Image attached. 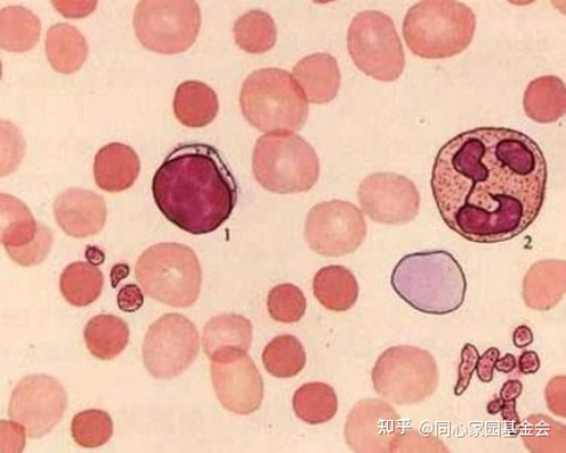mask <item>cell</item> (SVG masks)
I'll list each match as a JSON object with an SVG mask.
<instances>
[{"mask_svg": "<svg viewBox=\"0 0 566 453\" xmlns=\"http://www.w3.org/2000/svg\"><path fill=\"white\" fill-rule=\"evenodd\" d=\"M547 180L544 151L530 136L480 127L443 145L431 186L450 230L476 244H497L520 236L537 220Z\"/></svg>", "mask_w": 566, "mask_h": 453, "instance_id": "6da1fadb", "label": "cell"}, {"mask_svg": "<svg viewBox=\"0 0 566 453\" xmlns=\"http://www.w3.org/2000/svg\"><path fill=\"white\" fill-rule=\"evenodd\" d=\"M151 190L160 213L191 234L217 231L238 204L237 180L220 151L206 144H186L169 152Z\"/></svg>", "mask_w": 566, "mask_h": 453, "instance_id": "7a4b0ae2", "label": "cell"}, {"mask_svg": "<svg viewBox=\"0 0 566 453\" xmlns=\"http://www.w3.org/2000/svg\"><path fill=\"white\" fill-rule=\"evenodd\" d=\"M395 293L420 313L448 315L463 306L467 278L462 265L448 252L403 256L391 276Z\"/></svg>", "mask_w": 566, "mask_h": 453, "instance_id": "3957f363", "label": "cell"}, {"mask_svg": "<svg viewBox=\"0 0 566 453\" xmlns=\"http://www.w3.org/2000/svg\"><path fill=\"white\" fill-rule=\"evenodd\" d=\"M248 123L264 134L301 131L310 115L301 87L285 70L264 69L250 75L240 93Z\"/></svg>", "mask_w": 566, "mask_h": 453, "instance_id": "277c9868", "label": "cell"}, {"mask_svg": "<svg viewBox=\"0 0 566 453\" xmlns=\"http://www.w3.org/2000/svg\"><path fill=\"white\" fill-rule=\"evenodd\" d=\"M475 14L458 2H420L402 23L409 50L420 59L444 60L463 53L475 32Z\"/></svg>", "mask_w": 566, "mask_h": 453, "instance_id": "5b68a950", "label": "cell"}, {"mask_svg": "<svg viewBox=\"0 0 566 453\" xmlns=\"http://www.w3.org/2000/svg\"><path fill=\"white\" fill-rule=\"evenodd\" d=\"M135 276L145 294L172 307L196 304L203 283L197 254L176 242L145 250L136 263Z\"/></svg>", "mask_w": 566, "mask_h": 453, "instance_id": "8992f818", "label": "cell"}, {"mask_svg": "<svg viewBox=\"0 0 566 453\" xmlns=\"http://www.w3.org/2000/svg\"><path fill=\"white\" fill-rule=\"evenodd\" d=\"M253 172L263 189L283 196L312 190L318 181L321 166L317 152L303 137L266 134L255 144Z\"/></svg>", "mask_w": 566, "mask_h": 453, "instance_id": "52a82bcc", "label": "cell"}, {"mask_svg": "<svg viewBox=\"0 0 566 453\" xmlns=\"http://www.w3.org/2000/svg\"><path fill=\"white\" fill-rule=\"evenodd\" d=\"M439 367L431 352L415 346H395L379 356L371 382L375 391L396 404H417L439 388Z\"/></svg>", "mask_w": 566, "mask_h": 453, "instance_id": "ba28073f", "label": "cell"}, {"mask_svg": "<svg viewBox=\"0 0 566 453\" xmlns=\"http://www.w3.org/2000/svg\"><path fill=\"white\" fill-rule=\"evenodd\" d=\"M347 50L364 74L384 83L398 80L406 69V54L387 14L377 11L355 15L347 31Z\"/></svg>", "mask_w": 566, "mask_h": 453, "instance_id": "9c48e42d", "label": "cell"}, {"mask_svg": "<svg viewBox=\"0 0 566 453\" xmlns=\"http://www.w3.org/2000/svg\"><path fill=\"white\" fill-rule=\"evenodd\" d=\"M200 27L197 2H140L136 6V36L151 52L180 54L190 50Z\"/></svg>", "mask_w": 566, "mask_h": 453, "instance_id": "30bf717a", "label": "cell"}, {"mask_svg": "<svg viewBox=\"0 0 566 453\" xmlns=\"http://www.w3.org/2000/svg\"><path fill=\"white\" fill-rule=\"evenodd\" d=\"M200 336L185 315L166 314L153 323L145 336L143 359L150 376L171 380L184 373L197 360Z\"/></svg>", "mask_w": 566, "mask_h": 453, "instance_id": "8fae6325", "label": "cell"}, {"mask_svg": "<svg viewBox=\"0 0 566 453\" xmlns=\"http://www.w3.org/2000/svg\"><path fill=\"white\" fill-rule=\"evenodd\" d=\"M366 238V218L352 202H319L306 217L305 240L313 252L322 256L342 257L353 254Z\"/></svg>", "mask_w": 566, "mask_h": 453, "instance_id": "7c38bea8", "label": "cell"}, {"mask_svg": "<svg viewBox=\"0 0 566 453\" xmlns=\"http://www.w3.org/2000/svg\"><path fill=\"white\" fill-rule=\"evenodd\" d=\"M210 376L222 407L238 415L262 407L264 383L255 362L239 347H223L210 356Z\"/></svg>", "mask_w": 566, "mask_h": 453, "instance_id": "4fadbf2b", "label": "cell"}, {"mask_svg": "<svg viewBox=\"0 0 566 453\" xmlns=\"http://www.w3.org/2000/svg\"><path fill=\"white\" fill-rule=\"evenodd\" d=\"M67 393L52 377L30 376L14 388L10 418L25 428L30 439L51 433L67 409Z\"/></svg>", "mask_w": 566, "mask_h": 453, "instance_id": "5bb4252c", "label": "cell"}, {"mask_svg": "<svg viewBox=\"0 0 566 453\" xmlns=\"http://www.w3.org/2000/svg\"><path fill=\"white\" fill-rule=\"evenodd\" d=\"M360 207L371 221L400 225L418 215L420 196L415 182L396 173H375L358 190Z\"/></svg>", "mask_w": 566, "mask_h": 453, "instance_id": "9a60e30c", "label": "cell"}, {"mask_svg": "<svg viewBox=\"0 0 566 453\" xmlns=\"http://www.w3.org/2000/svg\"><path fill=\"white\" fill-rule=\"evenodd\" d=\"M400 418L381 400H363L355 404L345 424L347 446L355 452H390L400 431Z\"/></svg>", "mask_w": 566, "mask_h": 453, "instance_id": "2e32d148", "label": "cell"}, {"mask_svg": "<svg viewBox=\"0 0 566 453\" xmlns=\"http://www.w3.org/2000/svg\"><path fill=\"white\" fill-rule=\"evenodd\" d=\"M55 221L64 233L75 239L98 234L107 222V206L98 193L70 189L54 202Z\"/></svg>", "mask_w": 566, "mask_h": 453, "instance_id": "e0dca14e", "label": "cell"}, {"mask_svg": "<svg viewBox=\"0 0 566 453\" xmlns=\"http://www.w3.org/2000/svg\"><path fill=\"white\" fill-rule=\"evenodd\" d=\"M293 77L306 102L327 104L333 102L342 85V72L335 56L317 53L305 56L294 69Z\"/></svg>", "mask_w": 566, "mask_h": 453, "instance_id": "ac0fdd59", "label": "cell"}, {"mask_svg": "<svg viewBox=\"0 0 566 453\" xmlns=\"http://www.w3.org/2000/svg\"><path fill=\"white\" fill-rule=\"evenodd\" d=\"M140 175V159L133 148L119 143L105 145L94 161L96 185L107 192H123L132 188Z\"/></svg>", "mask_w": 566, "mask_h": 453, "instance_id": "d6986e66", "label": "cell"}, {"mask_svg": "<svg viewBox=\"0 0 566 453\" xmlns=\"http://www.w3.org/2000/svg\"><path fill=\"white\" fill-rule=\"evenodd\" d=\"M566 289L565 261L533 264L523 280V301L530 309L552 310L563 301Z\"/></svg>", "mask_w": 566, "mask_h": 453, "instance_id": "ffe728a7", "label": "cell"}, {"mask_svg": "<svg viewBox=\"0 0 566 453\" xmlns=\"http://www.w3.org/2000/svg\"><path fill=\"white\" fill-rule=\"evenodd\" d=\"M313 294L325 309L343 313L357 304L359 285L352 271L342 265H329L315 274Z\"/></svg>", "mask_w": 566, "mask_h": 453, "instance_id": "44dd1931", "label": "cell"}, {"mask_svg": "<svg viewBox=\"0 0 566 453\" xmlns=\"http://www.w3.org/2000/svg\"><path fill=\"white\" fill-rule=\"evenodd\" d=\"M218 110L220 103L212 87L199 81H186L177 87L174 112L181 125L191 128L206 127L213 123Z\"/></svg>", "mask_w": 566, "mask_h": 453, "instance_id": "7402d4cb", "label": "cell"}, {"mask_svg": "<svg viewBox=\"0 0 566 453\" xmlns=\"http://www.w3.org/2000/svg\"><path fill=\"white\" fill-rule=\"evenodd\" d=\"M45 52L54 71L71 75L84 66L88 46L86 39L76 28L69 23H59L48 31Z\"/></svg>", "mask_w": 566, "mask_h": 453, "instance_id": "603a6c76", "label": "cell"}, {"mask_svg": "<svg viewBox=\"0 0 566 453\" xmlns=\"http://www.w3.org/2000/svg\"><path fill=\"white\" fill-rule=\"evenodd\" d=\"M524 110L538 124H553L565 116L566 87L556 76L533 80L524 93Z\"/></svg>", "mask_w": 566, "mask_h": 453, "instance_id": "cb8c5ba5", "label": "cell"}, {"mask_svg": "<svg viewBox=\"0 0 566 453\" xmlns=\"http://www.w3.org/2000/svg\"><path fill=\"white\" fill-rule=\"evenodd\" d=\"M42 32V22L25 7H7L0 12V45L12 53H25L34 48Z\"/></svg>", "mask_w": 566, "mask_h": 453, "instance_id": "d4e9b609", "label": "cell"}, {"mask_svg": "<svg viewBox=\"0 0 566 453\" xmlns=\"http://www.w3.org/2000/svg\"><path fill=\"white\" fill-rule=\"evenodd\" d=\"M84 336L87 350L96 359L107 361L124 352L129 341V328L115 315L103 314L87 323Z\"/></svg>", "mask_w": 566, "mask_h": 453, "instance_id": "484cf974", "label": "cell"}, {"mask_svg": "<svg viewBox=\"0 0 566 453\" xmlns=\"http://www.w3.org/2000/svg\"><path fill=\"white\" fill-rule=\"evenodd\" d=\"M252 341V322L239 314L218 315L205 328L203 349L209 358L223 347H239L248 351Z\"/></svg>", "mask_w": 566, "mask_h": 453, "instance_id": "4316f807", "label": "cell"}, {"mask_svg": "<svg viewBox=\"0 0 566 453\" xmlns=\"http://www.w3.org/2000/svg\"><path fill=\"white\" fill-rule=\"evenodd\" d=\"M60 287L67 303L84 307L98 301L104 287V276L98 266L77 262L63 271Z\"/></svg>", "mask_w": 566, "mask_h": 453, "instance_id": "83f0119b", "label": "cell"}, {"mask_svg": "<svg viewBox=\"0 0 566 453\" xmlns=\"http://www.w3.org/2000/svg\"><path fill=\"white\" fill-rule=\"evenodd\" d=\"M0 232L2 244L7 247H22L34 241L39 223L22 201L2 193L0 196Z\"/></svg>", "mask_w": 566, "mask_h": 453, "instance_id": "f1b7e54d", "label": "cell"}, {"mask_svg": "<svg viewBox=\"0 0 566 453\" xmlns=\"http://www.w3.org/2000/svg\"><path fill=\"white\" fill-rule=\"evenodd\" d=\"M293 408L295 415L305 424H325L337 414V394L326 383L304 384L294 394Z\"/></svg>", "mask_w": 566, "mask_h": 453, "instance_id": "f546056e", "label": "cell"}, {"mask_svg": "<svg viewBox=\"0 0 566 453\" xmlns=\"http://www.w3.org/2000/svg\"><path fill=\"white\" fill-rule=\"evenodd\" d=\"M263 366L272 377L287 379L302 373L306 364L304 346L295 336H279L265 346Z\"/></svg>", "mask_w": 566, "mask_h": 453, "instance_id": "4dcf8cb0", "label": "cell"}, {"mask_svg": "<svg viewBox=\"0 0 566 453\" xmlns=\"http://www.w3.org/2000/svg\"><path fill=\"white\" fill-rule=\"evenodd\" d=\"M234 40L242 51L252 54L270 52L277 40L276 23L269 13L250 11L234 23Z\"/></svg>", "mask_w": 566, "mask_h": 453, "instance_id": "1f68e13d", "label": "cell"}, {"mask_svg": "<svg viewBox=\"0 0 566 453\" xmlns=\"http://www.w3.org/2000/svg\"><path fill=\"white\" fill-rule=\"evenodd\" d=\"M525 449L531 452H565V425L545 415H532L521 426Z\"/></svg>", "mask_w": 566, "mask_h": 453, "instance_id": "d6a6232c", "label": "cell"}, {"mask_svg": "<svg viewBox=\"0 0 566 453\" xmlns=\"http://www.w3.org/2000/svg\"><path fill=\"white\" fill-rule=\"evenodd\" d=\"M71 433L78 446L98 449L108 443L113 435V422L107 412L86 410L72 420Z\"/></svg>", "mask_w": 566, "mask_h": 453, "instance_id": "836d02e7", "label": "cell"}, {"mask_svg": "<svg viewBox=\"0 0 566 453\" xmlns=\"http://www.w3.org/2000/svg\"><path fill=\"white\" fill-rule=\"evenodd\" d=\"M266 306L273 320L293 325L304 318L306 298L301 288L285 283L270 291Z\"/></svg>", "mask_w": 566, "mask_h": 453, "instance_id": "e575fe53", "label": "cell"}, {"mask_svg": "<svg viewBox=\"0 0 566 453\" xmlns=\"http://www.w3.org/2000/svg\"><path fill=\"white\" fill-rule=\"evenodd\" d=\"M53 234L45 225L39 224V231L34 241L22 247H7L12 261L22 266H32L43 263L51 253Z\"/></svg>", "mask_w": 566, "mask_h": 453, "instance_id": "d590c367", "label": "cell"}, {"mask_svg": "<svg viewBox=\"0 0 566 453\" xmlns=\"http://www.w3.org/2000/svg\"><path fill=\"white\" fill-rule=\"evenodd\" d=\"M449 451L436 436H426L416 431H399L390 444V452Z\"/></svg>", "mask_w": 566, "mask_h": 453, "instance_id": "8d00e7d4", "label": "cell"}, {"mask_svg": "<svg viewBox=\"0 0 566 453\" xmlns=\"http://www.w3.org/2000/svg\"><path fill=\"white\" fill-rule=\"evenodd\" d=\"M460 366L458 370V382L455 386V396H463L469 386H471L472 377L474 375L476 364L480 360V351L472 344H467L463 347L462 355H460Z\"/></svg>", "mask_w": 566, "mask_h": 453, "instance_id": "74e56055", "label": "cell"}, {"mask_svg": "<svg viewBox=\"0 0 566 453\" xmlns=\"http://www.w3.org/2000/svg\"><path fill=\"white\" fill-rule=\"evenodd\" d=\"M565 384V377L557 376L549 380L545 391L547 408L553 414L562 418L566 417Z\"/></svg>", "mask_w": 566, "mask_h": 453, "instance_id": "f35d334b", "label": "cell"}, {"mask_svg": "<svg viewBox=\"0 0 566 453\" xmlns=\"http://www.w3.org/2000/svg\"><path fill=\"white\" fill-rule=\"evenodd\" d=\"M117 303L119 309L125 313L140 310L144 305V294L139 286L127 285L119 289Z\"/></svg>", "mask_w": 566, "mask_h": 453, "instance_id": "ab89813d", "label": "cell"}, {"mask_svg": "<svg viewBox=\"0 0 566 453\" xmlns=\"http://www.w3.org/2000/svg\"><path fill=\"white\" fill-rule=\"evenodd\" d=\"M500 359V350L497 347H490L486 352L480 356L479 364H476V376L482 383H491L493 380V371H495L496 362Z\"/></svg>", "mask_w": 566, "mask_h": 453, "instance_id": "60d3db41", "label": "cell"}, {"mask_svg": "<svg viewBox=\"0 0 566 453\" xmlns=\"http://www.w3.org/2000/svg\"><path fill=\"white\" fill-rule=\"evenodd\" d=\"M53 6L64 18H85L95 10L96 2H53Z\"/></svg>", "mask_w": 566, "mask_h": 453, "instance_id": "b9f144b4", "label": "cell"}, {"mask_svg": "<svg viewBox=\"0 0 566 453\" xmlns=\"http://www.w3.org/2000/svg\"><path fill=\"white\" fill-rule=\"evenodd\" d=\"M517 368L523 376H531L538 373L541 369V359L535 351H524L517 360Z\"/></svg>", "mask_w": 566, "mask_h": 453, "instance_id": "7bdbcfd3", "label": "cell"}, {"mask_svg": "<svg viewBox=\"0 0 566 453\" xmlns=\"http://www.w3.org/2000/svg\"><path fill=\"white\" fill-rule=\"evenodd\" d=\"M523 393V383L521 380L512 379L507 380L503 387H501L499 398L503 402H516Z\"/></svg>", "mask_w": 566, "mask_h": 453, "instance_id": "ee69618b", "label": "cell"}, {"mask_svg": "<svg viewBox=\"0 0 566 453\" xmlns=\"http://www.w3.org/2000/svg\"><path fill=\"white\" fill-rule=\"evenodd\" d=\"M533 341H535V336H533V331L530 327L520 326L514 330L513 344L517 349H527Z\"/></svg>", "mask_w": 566, "mask_h": 453, "instance_id": "f6af8a7d", "label": "cell"}, {"mask_svg": "<svg viewBox=\"0 0 566 453\" xmlns=\"http://www.w3.org/2000/svg\"><path fill=\"white\" fill-rule=\"evenodd\" d=\"M500 414L503 417L504 422L515 429L516 432H520L522 423L516 412V402H503V409H501Z\"/></svg>", "mask_w": 566, "mask_h": 453, "instance_id": "bcb514c9", "label": "cell"}, {"mask_svg": "<svg viewBox=\"0 0 566 453\" xmlns=\"http://www.w3.org/2000/svg\"><path fill=\"white\" fill-rule=\"evenodd\" d=\"M517 360L513 354H506L503 358H500L496 362L495 369L500 371V373H512L516 369Z\"/></svg>", "mask_w": 566, "mask_h": 453, "instance_id": "7dc6e473", "label": "cell"}, {"mask_svg": "<svg viewBox=\"0 0 566 453\" xmlns=\"http://www.w3.org/2000/svg\"><path fill=\"white\" fill-rule=\"evenodd\" d=\"M128 273H129V270H128V266L126 264H119V265H115L113 266V271H112V285L113 286H117V283L119 281H123L125 280L127 276H128Z\"/></svg>", "mask_w": 566, "mask_h": 453, "instance_id": "c3c4849f", "label": "cell"}, {"mask_svg": "<svg viewBox=\"0 0 566 453\" xmlns=\"http://www.w3.org/2000/svg\"><path fill=\"white\" fill-rule=\"evenodd\" d=\"M86 257L88 263H92L94 265H98L104 262V254L101 252L99 249H96L94 246L88 247L86 250Z\"/></svg>", "mask_w": 566, "mask_h": 453, "instance_id": "681fc988", "label": "cell"}, {"mask_svg": "<svg viewBox=\"0 0 566 453\" xmlns=\"http://www.w3.org/2000/svg\"><path fill=\"white\" fill-rule=\"evenodd\" d=\"M501 409H503V401H501L500 398L493 399L488 404V412L490 415H497L500 414Z\"/></svg>", "mask_w": 566, "mask_h": 453, "instance_id": "f907efd6", "label": "cell"}]
</instances>
